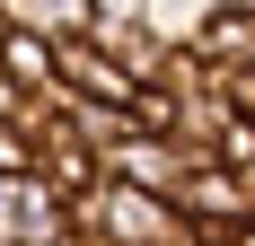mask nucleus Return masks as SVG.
<instances>
[{
    "label": "nucleus",
    "instance_id": "1",
    "mask_svg": "<svg viewBox=\"0 0 255 246\" xmlns=\"http://www.w3.org/2000/svg\"><path fill=\"white\" fill-rule=\"evenodd\" d=\"M71 229H88L97 246H176L185 238V211L150 185H124V176H106L97 194L71 202Z\"/></svg>",
    "mask_w": 255,
    "mask_h": 246
},
{
    "label": "nucleus",
    "instance_id": "2",
    "mask_svg": "<svg viewBox=\"0 0 255 246\" xmlns=\"http://www.w3.org/2000/svg\"><path fill=\"white\" fill-rule=\"evenodd\" d=\"M167 202H176V211H185V229H203L211 246H229L238 229L255 220V194H247V176H229L220 158H194V167L176 176V194H167Z\"/></svg>",
    "mask_w": 255,
    "mask_h": 246
},
{
    "label": "nucleus",
    "instance_id": "3",
    "mask_svg": "<svg viewBox=\"0 0 255 246\" xmlns=\"http://www.w3.org/2000/svg\"><path fill=\"white\" fill-rule=\"evenodd\" d=\"M185 44L203 53L211 71H247V62H255V0H211Z\"/></svg>",
    "mask_w": 255,
    "mask_h": 246
},
{
    "label": "nucleus",
    "instance_id": "4",
    "mask_svg": "<svg viewBox=\"0 0 255 246\" xmlns=\"http://www.w3.org/2000/svg\"><path fill=\"white\" fill-rule=\"evenodd\" d=\"M88 44L115 53L132 79H158V62H167V35H158L141 9H97V18H88Z\"/></svg>",
    "mask_w": 255,
    "mask_h": 246
},
{
    "label": "nucleus",
    "instance_id": "5",
    "mask_svg": "<svg viewBox=\"0 0 255 246\" xmlns=\"http://www.w3.org/2000/svg\"><path fill=\"white\" fill-rule=\"evenodd\" d=\"M194 167L167 132H124V141L106 149V176H124V185H150V194H176V176Z\"/></svg>",
    "mask_w": 255,
    "mask_h": 246
},
{
    "label": "nucleus",
    "instance_id": "6",
    "mask_svg": "<svg viewBox=\"0 0 255 246\" xmlns=\"http://www.w3.org/2000/svg\"><path fill=\"white\" fill-rule=\"evenodd\" d=\"M62 88H71V97H88V106H132V88H141V79H132L115 53H97L88 35H71V44H62Z\"/></svg>",
    "mask_w": 255,
    "mask_h": 246
},
{
    "label": "nucleus",
    "instance_id": "7",
    "mask_svg": "<svg viewBox=\"0 0 255 246\" xmlns=\"http://www.w3.org/2000/svg\"><path fill=\"white\" fill-rule=\"evenodd\" d=\"M0 71L18 79L26 97H44L53 79H62V44H53V35H35V26H9V35H0Z\"/></svg>",
    "mask_w": 255,
    "mask_h": 246
},
{
    "label": "nucleus",
    "instance_id": "8",
    "mask_svg": "<svg viewBox=\"0 0 255 246\" xmlns=\"http://www.w3.org/2000/svg\"><path fill=\"white\" fill-rule=\"evenodd\" d=\"M0 9H9V26H35V35H53V44L88 35V18H97V0H0Z\"/></svg>",
    "mask_w": 255,
    "mask_h": 246
},
{
    "label": "nucleus",
    "instance_id": "9",
    "mask_svg": "<svg viewBox=\"0 0 255 246\" xmlns=\"http://www.w3.org/2000/svg\"><path fill=\"white\" fill-rule=\"evenodd\" d=\"M97 9H141V18H150V9H158V0H97Z\"/></svg>",
    "mask_w": 255,
    "mask_h": 246
},
{
    "label": "nucleus",
    "instance_id": "10",
    "mask_svg": "<svg viewBox=\"0 0 255 246\" xmlns=\"http://www.w3.org/2000/svg\"><path fill=\"white\" fill-rule=\"evenodd\" d=\"M176 246H211V238H203V229H185V238H176Z\"/></svg>",
    "mask_w": 255,
    "mask_h": 246
},
{
    "label": "nucleus",
    "instance_id": "11",
    "mask_svg": "<svg viewBox=\"0 0 255 246\" xmlns=\"http://www.w3.org/2000/svg\"><path fill=\"white\" fill-rule=\"evenodd\" d=\"M229 246H255V220H247V229H238V238H229Z\"/></svg>",
    "mask_w": 255,
    "mask_h": 246
},
{
    "label": "nucleus",
    "instance_id": "12",
    "mask_svg": "<svg viewBox=\"0 0 255 246\" xmlns=\"http://www.w3.org/2000/svg\"><path fill=\"white\" fill-rule=\"evenodd\" d=\"M0 35H9V9H0Z\"/></svg>",
    "mask_w": 255,
    "mask_h": 246
}]
</instances>
